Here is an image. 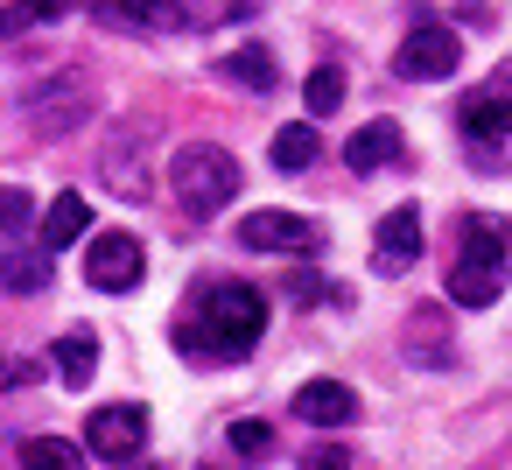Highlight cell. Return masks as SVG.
Listing matches in <instances>:
<instances>
[{
  "instance_id": "6da1fadb",
  "label": "cell",
  "mask_w": 512,
  "mask_h": 470,
  "mask_svg": "<svg viewBox=\"0 0 512 470\" xmlns=\"http://www.w3.org/2000/svg\"><path fill=\"white\" fill-rule=\"evenodd\" d=\"M260 337H267V295L246 281H211L176 323V344L190 358H246Z\"/></svg>"
},
{
  "instance_id": "7a4b0ae2",
  "label": "cell",
  "mask_w": 512,
  "mask_h": 470,
  "mask_svg": "<svg viewBox=\"0 0 512 470\" xmlns=\"http://www.w3.org/2000/svg\"><path fill=\"white\" fill-rule=\"evenodd\" d=\"M505 239H512L505 218H491V211L463 218V253L449 267V302L456 309H491L505 295Z\"/></svg>"
},
{
  "instance_id": "3957f363",
  "label": "cell",
  "mask_w": 512,
  "mask_h": 470,
  "mask_svg": "<svg viewBox=\"0 0 512 470\" xmlns=\"http://www.w3.org/2000/svg\"><path fill=\"white\" fill-rule=\"evenodd\" d=\"M169 190H176V204H183L190 218H218V211L239 197V162H232V148H218V141H183L176 162H169Z\"/></svg>"
},
{
  "instance_id": "277c9868",
  "label": "cell",
  "mask_w": 512,
  "mask_h": 470,
  "mask_svg": "<svg viewBox=\"0 0 512 470\" xmlns=\"http://www.w3.org/2000/svg\"><path fill=\"white\" fill-rule=\"evenodd\" d=\"M456 64H463V36L442 29V22H414L407 43L393 50V71H400L407 85H435V78H449Z\"/></svg>"
},
{
  "instance_id": "5b68a950",
  "label": "cell",
  "mask_w": 512,
  "mask_h": 470,
  "mask_svg": "<svg viewBox=\"0 0 512 470\" xmlns=\"http://www.w3.org/2000/svg\"><path fill=\"white\" fill-rule=\"evenodd\" d=\"M22 120H29L43 141H64V134H78V120H92V85H85V78H50L43 92H29Z\"/></svg>"
},
{
  "instance_id": "8992f818",
  "label": "cell",
  "mask_w": 512,
  "mask_h": 470,
  "mask_svg": "<svg viewBox=\"0 0 512 470\" xmlns=\"http://www.w3.org/2000/svg\"><path fill=\"white\" fill-rule=\"evenodd\" d=\"M85 281H92L99 295H127V288H141V281H148V253H141V239H134V232H99L92 253H85Z\"/></svg>"
},
{
  "instance_id": "52a82bcc",
  "label": "cell",
  "mask_w": 512,
  "mask_h": 470,
  "mask_svg": "<svg viewBox=\"0 0 512 470\" xmlns=\"http://www.w3.org/2000/svg\"><path fill=\"white\" fill-rule=\"evenodd\" d=\"M239 246L246 253H316L323 246V225L316 218H295V211H246L239 218Z\"/></svg>"
},
{
  "instance_id": "ba28073f",
  "label": "cell",
  "mask_w": 512,
  "mask_h": 470,
  "mask_svg": "<svg viewBox=\"0 0 512 470\" xmlns=\"http://www.w3.org/2000/svg\"><path fill=\"white\" fill-rule=\"evenodd\" d=\"M85 442H92V456H106V463H134V456L148 449V407H141V400L99 407V414L85 421Z\"/></svg>"
},
{
  "instance_id": "9c48e42d",
  "label": "cell",
  "mask_w": 512,
  "mask_h": 470,
  "mask_svg": "<svg viewBox=\"0 0 512 470\" xmlns=\"http://www.w3.org/2000/svg\"><path fill=\"white\" fill-rule=\"evenodd\" d=\"M421 260V211L414 204H400V211H386L379 218V232H372V267L393 281V274H407Z\"/></svg>"
},
{
  "instance_id": "30bf717a",
  "label": "cell",
  "mask_w": 512,
  "mask_h": 470,
  "mask_svg": "<svg viewBox=\"0 0 512 470\" xmlns=\"http://www.w3.org/2000/svg\"><path fill=\"white\" fill-rule=\"evenodd\" d=\"M295 421L344 428V421H358V393L344 379H309V386H295Z\"/></svg>"
},
{
  "instance_id": "8fae6325",
  "label": "cell",
  "mask_w": 512,
  "mask_h": 470,
  "mask_svg": "<svg viewBox=\"0 0 512 470\" xmlns=\"http://www.w3.org/2000/svg\"><path fill=\"white\" fill-rule=\"evenodd\" d=\"M386 162H400V120H365V127L344 141V169H351V176H372V169H386Z\"/></svg>"
},
{
  "instance_id": "7c38bea8",
  "label": "cell",
  "mask_w": 512,
  "mask_h": 470,
  "mask_svg": "<svg viewBox=\"0 0 512 470\" xmlns=\"http://www.w3.org/2000/svg\"><path fill=\"white\" fill-rule=\"evenodd\" d=\"M211 71H218V78H232L239 92H260V99H267V92L281 85V71H274V57H267V43H246V50H225V57L211 64Z\"/></svg>"
},
{
  "instance_id": "4fadbf2b",
  "label": "cell",
  "mask_w": 512,
  "mask_h": 470,
  "mask_svg": "<svg viewBox=\"0 0 512 470\" xmlns=\"http://www.w3.org/2000/svg\"><path fill=\"white\" fill-rule=\"evenodd\" d=\"M85 232H92V204H85L78 190L50 197V211H43V246H50V253H64V246H78Z\"/></svg>"
},
{
  "instance_id": "5bb4252c",
  "label": "cell",
  "mask_w": 512,
  "mask_h": 470,
  "mask_svg": "<svg viewBox=\"0 0 512 470\" xmlns=\"http://www.w3.org/2000/svg\"><path fill=\"white\" fill-rule=\"evenodd\" d=\"M400 344H407V358L414 365H449V323H442V309H414L407 316V330H400Z\"/></svg>"
},
{
  "instance_id": "9a60e30c",
  "label": "cell",
  "mask_w": 512,
  "mask_h": 470,
  "mask_svg": "<svg viewBox=\"0 0 512 470\" xmlns=\"http://www.w3.org/2000/svg\"><path fill=\"white\" fill-rule=\"evenodd\" d=\"M50 365H57V379L78 393V386H92V372H99V337L92 330H64L57 344H50Z\"/></svg>"
},
{
  "instance_id": "2e32d148",
  "label": "cell",
  "mask_w": 512,
  "mask_h": 470,
  "mask_svg": "<svg viewBox=\"0 0 512 470\" xmlns=\"http://www.w3.org/2000/svg\"><path fill=\"white\" fill-rule=\"evenodd\" d=\"M267 155H274V169H281V176H302V169L323 155V141H316V127H309V120H288V127L274 134V148H267Z\"/></svg>"
},
{
  "instance_id": "e0dca14e",
  "label": "cell",
  "mask_w": 512,
  "mask_h": 470,
  "mask_svg": "<svg viewBox=\"0 0 512 470\" xmlns=\"http://www.w3.org/2000/svg\"><path fill=\"white\" fill-rule=\"evenodd\" d=\"M113 8H120L134 29H148V36H176V29L190 22L183 0H113Z\"/></svg>"
},
{
  "instance_id": "ac0fdd59",
  "label": "cell",
  "mask_w": 512,
  "mask_h": 470,
  "mask_svg": "<svg viewBox=\"0 0 512 470\" xmlns=\"http://www.w3.org/2000/svg\"><path fill=\"white\" fill-rule=\"evenodd\" d=\"M22 470H85V456H78V442L36 435V442H22Z\"/></svg>"
},
{
  "instance_id": "d6986e66",
  "label": "cell",
  "mask_w": 512,
  "mask_h": 470,
  "mask_svg": "<svg viewBox=\"0 0 512 470\" xmlns=\"http://www.w3.org/2000/svg\"><path fill=\"white\" fill-rule=\"evenodd\" d=\"M0 288H22V295L50 288V260L43 253H0Z\"/></svg>"
},
{
  "instance_id": "ffe728a7",
  "label": "cell",
  "mask_w": 512,
  "mask_h": 470,
  "mask_svg": "<svg viewBox=\"0 0 512 470\" xmlns=\"http://www.w3.org/2000/svg\"><path fill=\"white\" fill-rule=\"evenodd\" d=\"M302 99H309V113L323 120V113H337L344 106V71L337 64H316L309 78H302Z\"/></svg>"
},
{
  "instance_id": "44dd1931",
  "label": "cell",
  "mask_w": 512,
  "mask_h": 470,
  "mask_svg": "<svg viewBox=\"0 0 512 470\" xmlns=\"http://www.w3.org/2000/svg\"><path fill=\"white\" fill-rule=\"evenodd\" d=\"M106 183L134 204V197L148 190V162H141V148H134V162H127V148H106Z\"/></svg>"
},
{
  "instance_id": "7402d4cb",
  "label": "cell",
  "mask_w": 512,
  "mask_h": 470,
  "mask_svg": "<svg viewBox=\"0 0 512 470\" xmlns=\"http://www.w3.org/2000/svg\"><path fill=\"white\" fill-rule=\"evenodd\" d=\"M57 15H64V0H15V8L0 15V36H22L36 22H57Z\"/></svg>"
},
{
  "instance_id": "603a6c76",
  "label": "cell",
  "mask_w": 512,
  "mask_h": 470,
  "mask_svg": "<svg viewBox=\"0 0 512 470\" xmlns=\"http://www.w3.org/2000/svg\"><path fill=\"white\" fill-rule=\"evenodd\" d=\"M36 225V197L22 183H0V232H29Z\"/></svg>"
},
{
  "instance_id": "cb8c5ba5",
  "label": "cell",
  "mask_w": 512,
  "mask_h": 470,
  "mask_svg": "<svg viewBox=\"0 0 512 470\" xmlns=\"http://www.w3.org/2000/svg\"><path fill=\"white\" fill-rule=\"evenodd\" d=\"M225 442H232L239 456H267V449H274V428H267V421H253V414H239Z\"/></svg>"
},
{
  "instance_id": "d4e9b609",
  "label": "cell",
  "mask_w": 512,
  "mask_h": 470,
  "mask_svg": "<svg viewBox=\"0 0 512 470\" xmlns=\"http://www.w3.org/2000/svg\"><path fill=\"white\" fill-rule=\"evenodd\" d=\"M470 162H477V169H491V176H505V169H512V127H505V134H491V141H477V148H470Z\"/></svg>"
},
{
  "instance_id": "484cf974",
  "label": "cell",
  "mask_w": 512,
  "mask_h": 470,
  "mask_svg": "<svg viewBox=\"0 0 512 470\" xmlns=\"http://www.w3.org/2000/svg\"><path fill=\"white\" fill-rule=\"evenodd\" d=\"M260 8V0H190V15H246Z\"/></svg>"
},
{
  "instance_id": "4316f807",
  "label": "cell",
  "mask_w": 512,
  "mask_h": 470,
  "mask_svg": "<svg viewBox=\"0 0 512 470\" xmlns=\"http://www.w3.org/2000/svg\"><path fill=\"white\" fill-rule=\"evenodd\" d=\"M8 386H29V358H8V351H0V393H8Z\"/></svg>"
},
{
  "instance_id": "83f0119b",
  "label": "cell",
  "mask_w": 512,
  "mask_h": 470,
  "mask_svg": "<svg viewBox=\"0 0 512 470\" xmlns=\"http://www.w3.org/2000/svg\"><path fill=\"white\" fill-rule=\"evenodd\" d=\"M309 470H351V456H344V449H316Z\"/></svg>"
}]
</instances>
